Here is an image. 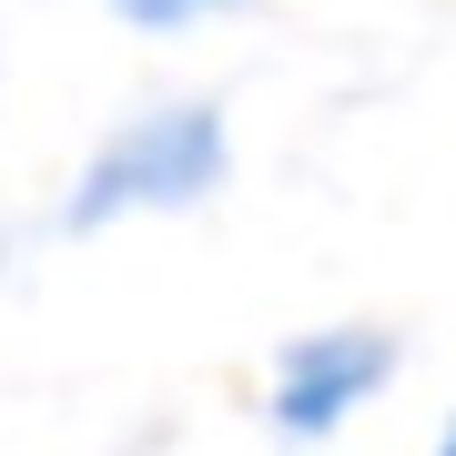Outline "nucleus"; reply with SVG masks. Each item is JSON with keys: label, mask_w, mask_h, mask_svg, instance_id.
I'll use <instances>...</instances> for the list:
<instances>
[{"label": "nucleus", "mask_w": 456, "mask_h": 456, "mask_svg": "<svg viewBox=\"0 0 456 456\" xmlns=\"http://www.w3.org/2000/svg\"><path fill=\"white\" fill-rule=\"evenodd\" d=\"M233 163V132L213 102H152V112H132L112 142L82 163L71 183V224H122V213H173V203H203L213 183Z\"/></svg>", "instance_id": "nucleus-1"}, {"label": "nucleus", "mask_w": 456, "mask_h": 456, "mask_svg": "<svg viewBox=\"0 0 456 456\" xmlns=\"http://www.w3.org/2000/svg\"><path fill=\"white\" fill-rule=\"evenodd\" d=\"M386 375H395V335L386 325H314L274 365V426L284 436H335Z\"/></svg>", "instance_id": "nucleus-2"}, {"label": "nucleus", "mask_w": 456, "mask_h": 456, "mask_svg": "<svg viewBox=\"0 0 456 456\" xmlns=\"http://www.w3.org/2000/svg\"><path fill=\"white\" fill-rule=\"evenodd\" d=\"M122 20H142V31H193V20H224L244 11V0H112Z\"/></svg>", "instance_id": "nucleus-3"}, {"label": "nucleus", "mask_w": 456, "mask_h": 456, "mask_svg": "<svg viewBox=\"0 0 456 456\" xmlns=\"http://www.w3.org/2000/svg\"><path fill=\"white\" fill-rule=\"evenodd\" d=\"M436 456H456V426H446V446H436Z\"/></svg>", "instance_id": "nucleus-4"}]
</instances>
